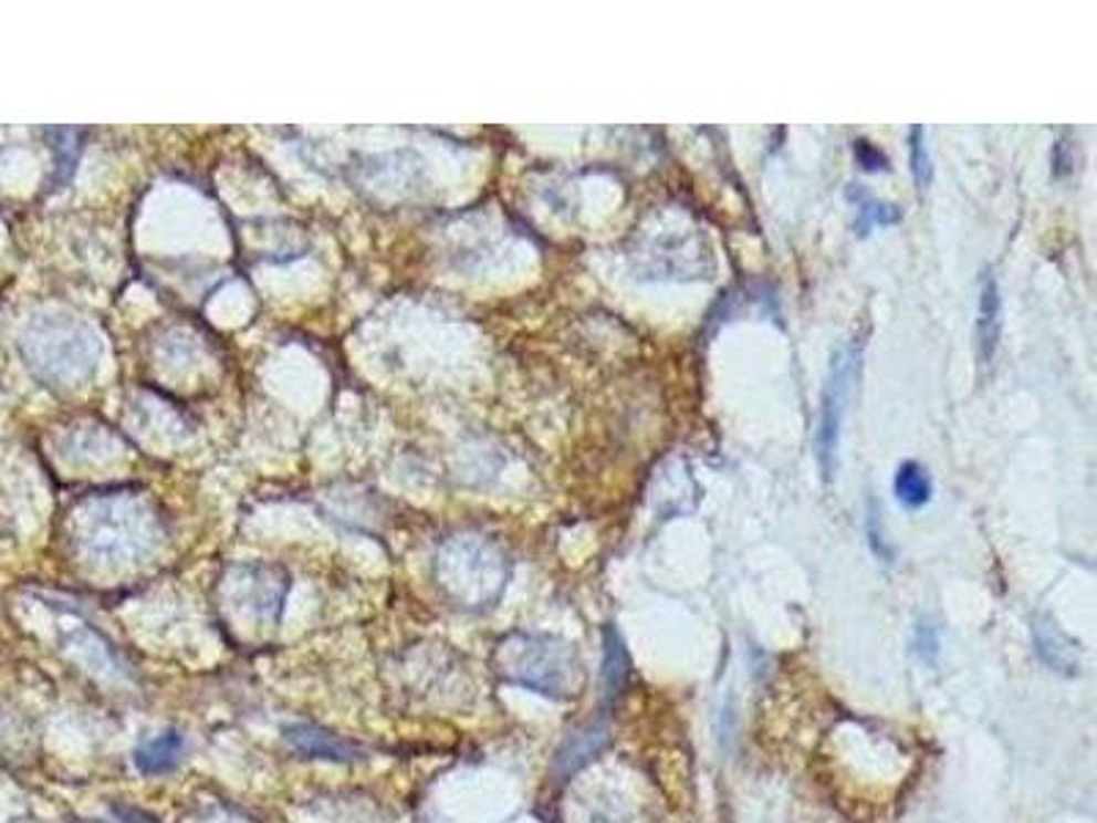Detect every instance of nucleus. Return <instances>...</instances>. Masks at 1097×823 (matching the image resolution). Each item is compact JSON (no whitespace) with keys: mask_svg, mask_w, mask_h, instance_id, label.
Returning <instances> with one entry per match:
<instances>
[{"mask_svg":"<svg viewBox=\"0 0 1097 823\" xmlns=\"http://www.w3.org/2000/svg\"><path fill=\"white\" fill-rule=\"evenodd\" d=\"M165 539L163 517L143 491H96L74 506V554L100 576H118L146 565Z\"/></svg>","mask_w":1097,"mask_h":823,"instance_id":"f257e3e1","label":"nucleus"},{"mask_svg":"<svg viewBox=\"0 0 1097 823\" xmlns=\"http://www.w3.org/2000/svg\"><path fill=\"white\" fill-rule=\"evenodd\" d=\"M491 667L502 681L524 686L552 700H574L585 689L579 654L552 634L513 632L494 645Z\"/></svg>","mask_w":1097,"mask_h":823,"instance_id":"f03ea898","label":"nucleus"},{"mask_svg":"<svg viewBox=\"0 0 1097 823\" xmlns=\"http://www.w3.org/2000/svg\"><path fill=\"white\" fill-rule=\"evenodd\" d=\"M511 576V563L500 544L478 533H456L433 554V582L450 604L485 610L500 602Z\"/></svg>","mask_w":1097,"mask_h":823,"instance_id":"7ed1b4c3","label":"nucleus"},{"mask_svg":"<svg viewBox=\"0 0 1097 823\" xmlns=\"http://www.w3.org/2000/svg\"><path fill=\"white\" fill-rule=\"evenodd\" d=\"M289 576L280 565L239 563L222 574L217 604L222 623L237 639L253 643L280 623Z\"/></svg>","mask_w":1097,"mask_h":823,"instance_id":"20e7f679","label":"nucleus"},{"mask_svg":"<svg viewBox=\"0 0 1097 823\" xmlns=\"http://www.w3.org/2000/svg\"><path fill=\"white\" fill-rule=\"evenodd\" d=\"M28 365L50 385L72 387L88 379L102 357V341L88 324L74 319H48L22 341Z\"/></svg>","mask_w":1097,"mask_h":823,"instance_id":"39448f33","label":"nucleus"},{"mask_svg":"<svg viewBox=\"0 0 1097 823\" xmlns=\"http://www.w3.org/2000/svg\"><path fill=\"white\" fill-rule=\"evenodd\" d=\"M856 374H859V348H839L832 360V371H828L826 390H823L821 398L818 434H815L818 465L826 480H832V472L837 470L839 434H843L845 409H848L850 387H854Z\"/></svg>","mask_w":1097,"mask_h":823,"instance_id":"423d86ee","label":"nucleus"},{"mask_svg":"<svg viewBox=\"0 0 1097 823\" xmlns=\"http://www.w3.org/2000/svg\"><path fill=\"white\" fill-rule=\"evenodd\" d=\"M283 741L294 754L313 760H335V763H359L365 760L363 747L343 739L333 730L316 728V725H289L283 730Z\"/></svg>","mask_w":1097,"mask_h":823,"instance_id":"0eeeda50","label":"nucleus"},{"mask_svg":"<svg viewBox=\"0 0 1097 823\" xmlns=\"http://www.w3.org/2000/svg\"><path fill=\"white\" fill-rule=\"evenodd\" d=\"M999 335H1002V296H999L996 278L985 272L980 285V308H976V357L988 365L996 354Z\"/></svg>","mask_w":1097,"mask_h":823,"instance_id":"6e6552de","label":"nucleus"},{"mask_svg":"<svg viewBox=\"0 0 1097 823\" xmlns=\"http://www.w3.org/2000/svg\"><path fill=\"white\" fill-rule=\"evenodd\" d=\"M607 741H609L607 719H596V722L582 725V728L574 730V733L565 739V744L560 747L557 760H554V771H557L560 777H571L576 769H582L593 754L602 752L604 747H607Z\"/></svg>","mask_w":1097,"mask_h":823,"instance_id":"1a4fd4ad","label":"nucleus"},{"mask_svg":"<svg viewBox=\"0 0 1097 823\" xmlns=\"http://www.w3.org/2000/svg\"><path fill=\"white\" fill-rule=\"evenodd\" d=\"M1034 639H1037V650L1045 665L1065 673V676H1076L1078 667H1082V661H1078V645L1051 617H1037L1034 621Z\"/></svg>","mask_w":1097,"mask_h":823,"instance_id":"9d476101","label":"nucleus"},{"mask_svg":"<svg viewBox=\"0 0 1097 823\" xmlns=\"http://www.w3.org/2000/svg\"><path fill=\"white\" fill-rule=\"evenodd\" d=\"M181 754H185V736L179 730H165L137 747L135 765L143 774H168L181 763Z\"/></svg>","mask_w":1097,"mask_h":823,"instance_id":"9b49d317","label":"nucleus"},{"mask_svg":"<svg viewBox=\"0 0 1097 823\" xmlns=\"http://www.w3.org/2000/svg\"><path fill=\"white\" fill-rule=\"evenodd\" d=\"M895 497L908 511H919L933 497V480L919 461H902L895 472Z\"/></svg>","mask_w":1097,"mask_h":823,"instance_id":"f8f14e48","label":"nucleus"},{"mask_svg":"<svg viewBox=\"0 0 1097 823\" xmlns=\"http://www.w3.org/2000/svg\"><path fill=\"white\" fill-rule=\"evenodd\" d=\"M628 678H631V661H628L626 648H623L615 628H607V634H604V670H602L604 697H607V700H615V697L623 691V686L628 684Z\"/></svg>","mask_w":1097,"mask_h":823,"instance_id":"ddd939ff","label":"nucleus"},{"mask_svg":"<svg viewBox=\"0 0 1097 823\" xmlns=\"http://www.w3.org/2000/svg\"><path fill=\"white\" fill-rule=\"evenodd\" d=\"M902 220V211L897 209L895 204L878 201V198H867L861 196L856 201V220L854 228L859 237H867L873 228H884V226H895V222Z\"/></svg>","mask_w":1097,"mask_h":823,"instance_id":"4468645a","label":"nucleus"},{"mask_svg":"<svg viewBox=\"0 0 1097 823\" xmlns=\"http://www.w3.org/2000/svg\"><path fill=\"white\" fill-rule=\"evenodd\" d=\"M911 170L919 190H928L930 179H933V165H930L928 143H924L922 127H911Z\"/></svg>","mask_w":1097,"mask_h":823,"instance_id":"2eb2a0df","label":"nucleus"},{"mask_svg":"<svg viewBox=\"0 0 1097 823\" xmlns=\"http://www.w3.org/2000/svg\"><path fill=\"white\" fill-rule=\"evenodd\" d=\"M854 154H856V163H859L861 170H867V174H876V170H889L887 154H884L878 146H873L870 140H865V137L854 140Z\"/></svg>","mask_w":1097,"mask_h":823,"instance_id":"dca6fc26","label":"nucleus"},{"mask_svg":"<svg viewBox=\"0 0 1097 823\" xmlns=\"http://www.w3.org/2000/svg\"><path fill=\"white\" fill-rule=\"evenodd\" d=\"M116 815L122 823H159V821H154L152 815H146L143 810H135V808H116Z\"/></svg>","mask_w":1097,"mask_h":823,"instance_id":"f3484780","label":"nucleus"}]
</instances>
